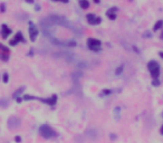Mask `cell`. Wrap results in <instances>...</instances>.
<instances>
[{
    "label": "cell",
    "instance_id": "cell-9",
    "mask_svg": "<svg viewBox=\"0 0 163 143\" xmlns=\"http://www.w3.org/2000/svg\"><path fill=\"white\" fill-rule=\"evenodd\" d=\"M40 101H43V102L47 103V104H49V105H54L56 103V101H57V96L56 95H52V96H50L49 99H39Z\"/></svg>",
    "mask_w": 163,
    "mask_h": 143
},
{
    "label": "cell",
    "instance_id": "cell-11",
    "mask_svg": "<svg viewBox=\"0 0 163 143\" xmlns=\"http://www.w3.org/2000/svg\"><path fill=\"white\" fill-rule=\"evenodd\" d=\"M163 28V20L160 19V20H157L153 26V30L154 31H157V30H162Z\"/></svg>",
    "mask_w": 163,
    "mask_h": 143
},
{
    "label": "cell",
    "instance_id": "cell-17",
    "mask_svg": "<svg viewBox=\"0 0 163 143\" xmlns=\"http://www.w3.org/2000/svg\"><path fill=\"white\" fill-rule=\"evenodd\" d=\"M8 105H9V102H8L7 99H1L0 100V106L1 107H7Z\"/></svg>",
    "mask_w": 163,
    "mask_h": 143
},
{
    "label": "cell",
    "instance_id": "cell-7",
    "mask_svg": "<svg viewBox=\"0 0 163 143\" xmlns=\"http://www.w3.org/2000/svg\"><path fill=\"white\" fill-rule=\"evenodd\" d=\"M19 125H20V118H17V116H13V118H10L8 120V126H9V129H16L18 128Z\"/></svg>",
    "mask_w": 163,
    "mask_h": 143
},
{
    "label": "cell",
    "instance_id": "cell-15",
    "mask_svg": "<svg viewBox=\"0 0 163 143\" xmlns=\"http://www.w3.org/2000/svg\"><path fill=\"white\" fill-rule=\"evenodd\" d=\"M0 53H5V54H9L10 50L7 46H5L3 44H0Z\"/></svg>",
    "mask_w": 163,
    "mask_h": 143
},
{
    "label": "cell",
    "instance_id": "cell-8",
    "mask_svg": "<svg viewBox=\"0 0 163 143\" xmlns=\"http://www.w3.org/2000/svg\"><path fill=\"white\" fill-rule=\"evenodd\" d=\"M117 10H118V8H117V7H112V8H110V9L106 11V16H107V17L111 19V20H115V19H116Z\"/></svg>",
    "mask_w": 163,
    "mask_h": 143
},
{
    "label": "cell",
    "instance_id": "cell-10",
    "mask_svg": "<svg viewBox=\"0 0 163 143\" xmlns=\"http://www.w3.org/2000/svg\"><path fill=\"white\" fill-rule=\"evenodd\" d=\"M16 41H18V43H26V39L24 38V35H22L21 31H18L17 34L15 35V37H14Z\"/></svg>",
    "mask_w": 163,
    "mask_h": 143
},
{
    "label": "cell",
    "instance_id": "cell-12",
    "mask_svg": "<svg viewBox=\"0 0 163 143\" xmlns=\"http://www.w3.org/2000/svg\"><path fill=\"white\" fill-rule=\"evenodd\" d=\"M87 135H89L92 139H96L97 137V131L95 129H89V130H87Z\"/></svg>",
    "mask_w": 163,
    "mask_h": 143
},
{
    "label": "cell",
    "instance_id": "cell-29",
    "mask_svg": "<svg viewBox=\"0 0 163 143\" xmlns=\"http://www.w3.org/2000/svg\"><path fill=\"white\" fill-rule=\"evenodd\" d=\"M33 54H34V49H30L29 50V56H33Z\"/></svg>",
    "mask_w": 163,
    "mask_h": 143
},
{
    "label": "cell",
    "instance_id": "cell-31",
    "mask_svg": "<svg viewBox=\"0 0 163 143\" xmlns=\"http://www.w3.org/2000/svg\"><path fill=\"white\" fill-rule=\"evenodd\" d=\"M159 55H160L161 58H163V52H160V53H159Z\"/></svg>",
    "mask_w": 163,
    "mask_h": 143
},
{
    "label": "cell",
    "instance_id": "cell-1",
    "mask_svg": "<svg viewBox=\"0 0 163 143\" xmlns=\"http://www.w3.org/2000/svg\"><path fill=\"white\" fill-rule=\"evenodd\" d=\"M48 19H49V21L52 24L63 26V27H67V28L72 29V30H75V27H73V25L65 17H62V16H58V15H50L48 17Z\"/></svg>",
    "mask_w": 163,
    "mask_h": 143
},
{
    "label": "cell",
    "instance_id": "cell-18",
    "mask_svg": "<svg viewBox=\"0 0 163 143\" xmlns=\"http://www.w3.org/2000/svg\"><path fill=\"white\" fill-rule=\"evenodd\" d=\"M24 90H25V87H20V88H19L18 91H16L15 94H14V97H15V99H18L19 95H20V94H21L22 92H24Z\"/></svg>",
    "mask_w": 163,
    "mask_h": 143
},
{
    "label": "cell",
    "instance_id": "cell-13",
    "mask_svg": "<svg viewBox=\"0 0 163 143\" xmlns=\"http://www.w3.org/2000/svg\"><path fill=\"white\" fill-rule=\"evenodd\" d=\"M80 7L82 9H88L89 8V1L88 0H80Z\"/></svg>",
    "mask_w": 163,
    "mask_h": 143
},
{
    "label": "cell",
    "instance_id": "cell-4",
    "mask_svg": "<svg viewBox=\"0 0 163 143\" xmlns=\"http://www.w3.org/2000/svg\"><path fill=\"white\" fill-rule=\"evenodd\" d=\"M86 43H87V47H88L91 50H93V52H99V50H101L102 41H99V39L89 37V38H87Z\"/></svg>",
    "mask_w": 163,
    "mask_h": 143
},
{
    "label": "cell",
    "instance_id": "cell-32",
    "mask_svg": "<svg viewBox=\"0 0 163 143\" xmlns=\"http://www.w3.org/2000/svg\"><path fill=\"white\" fill-rule=\"evenodd\" d=\"M160 38H161V39H163V30H162V31H161V35H160Z\"/></svg>",
    "mask_w": 163,
    "mask_h": 143
},
{
    "label": "cell",
    "instance_id": "cell-14",
    "mask_svg": "<svg viewBox=\"0 0 163 143\" xmlns=\"http://www.w3.org/2000/svg\"><path fill=\"white\" fill-rule=\"evenodd\" d=\"M101 22H102V18H101V17H97V16H96L95 18L93 19L92 21H89L88 24H89V25L96 26V25H99V24H101Z\"/></svg>",
    "mask_w": 163,
    "mask_h": 143
},
{
    "label": "cell",
    "instance_id": "cell-5",
    "mask_svg": "<svg viewBox=\"0 0 163 143\" xmlns=\"http://www.w3.org/2000/svg\"><path fill=\"white\" fill-rule=\"evenodd\" d=\"M29 37H30V41H35L37 39L38 37V34H39V30H38L37 26L35 25L33 21H29Z\"/></svg>",
    "mask_w": 163,
    "mask_h": 143
},
{
    "label": "cell",
    "instance_id": "cell-28",
    "mask_svg": "<svg viewBox=\"0 0 163 143\" xmlns=\"http://www.w3.org/2000/svg\"><path fill=\"white\" fill-rule=\"evenodd\" d=\"M25 1L27 3H34L35 2V0H25Z\"/></svg>",
    "mask_w": 163,
    "mask_h": 143
},
{
    "label": "cell",
    "instance_id": "cell-21",
    "mask_svg": "<svg viewBox=\"0 0 163 143\" xmlns=\"http://www.w3.org/2000/svg\"><path fill=\"white\" fill-rule=\"evenodd\" d=\"M76 45H77V44H76V41H67V47H75Z\"/></svg>",
    "mask_w": 163,
    "mask_h": 143
},
{
    "label": "cell",
    "instance_id": "cell-22",
    "mask_svg": "<svg viewBox=\"0 0 163 143\" xmlns=\"http://www.w3.org/2000/svg\"><path fill=\"white\" fill-rule=\"evenodd\" d=\"M6 11V5L5 3H0V13H5Z\"/></svg>",
    "mask_w": 163,
    "mask_h": 143
},
{
    "label": "cell",
    "instance_id": "cell-26",
    "mask_svg": "<svg viewBox=\"0 0 163 143\" xmlns=\"http://www.w3.org/2000/svg\"><path fill=\"white\" fill-rule=\"evenodd\" d=\"M52 1H55V2H63V3L69 2V0H52Z\"/></svg>",
    "mask_w": 163,
    "mask_h": 143
},
{
    "label": "cell",
    "instance_id": "cell-33",
    "mask_svg": "<svg viewBox=\"0 0 163 143\" xmlns=\"http://www.w3.org/2000/svg\"><path fill=\"white\" fill-rule=\"evenodd\" d=\"M16 141H17V142H20V137H16Z\"/></svg>",
    "mask_w": 163,
    "mask_h": 143
},
{
    "label": "cell",
    "instance_id": "cell-27",
    "mask_svg": "<svg viewBox=\"0 0 163 143\" xmlns=\"http://www.w3.org/2000/svg\"><path fill=\"white\" fill-rule=\"evenodd\" d=\"M35 10H36V11H40V6L38 3H35Z\"/></svg>",
    "mask_w": 163,
    "mask_h": 143
},
{
    "label": "cell",
    "instance_id": "cell-24",
    "mask_svg": "<svg viewBox=\"0 0 163 143\" xmlns=\"http://www.w3.org/2000/svg\"><path fill=\"white\" fill-rule=\"evenodd\" d=\"M143 37L144 38H151L152 37V34H151L150 31H145L144 34H143Z\"/></svg>",
    "mask_w": 163,
    "mask_h": 143
},
{
    "label": "cell",
    "instance_id": "cell-34",
    "mask_svg": "<svg viewBox=\"0 0 163 143\" xmlns=\"http://www.w3.org/2000/svg\"><path fill=\"white\" fill-rule=\"evenodd\" d=\"M161 134H163V125L161 126Z\"/></svg>",
    "mask_w": 163,
    "mask_h": 143
},
{
    "label": "cell",
    "instance_id": "cell-25",
    "mask_svg": "<svg viewBox=\"0 0 163 143\" xmlns=\"http://www.w3.org/2000/svg\"><path fill=\"white\" fill-rule=\"evenodd\" d=\"M152 84H153V86H159V85H160V82H159V79H153Z\"/></svg>",
    "mask_w": 163,
    "mask_h": 143
},
{
    "label": "cell",
    "instance_id": "cell-20",
    "mask_svg": "<svg viewBox=\"0 0 163 143\" xmlns=\"http://www.w3.org/2000/svg\"><path fill=\"white\" fill-rule=\"evenodd\" d=\"M2 79H3V83H8V81H9V75H8V73H5V74H3Z\"/></svg>",
    "mask_w": 163,
    "mask_h": 143
},
{
    "label": "cell",
    "instance_id": "cell-2",
    "mask_svg": "<svg viewBox=\"0 0 163 143\" xmlns=\"http://www.w3.org/2000/svg\"><path fill=\"white\" fill-rule=\"evenodd\" d=\"M148 69L150 71V74L153 79H157L160 76V65L157 60H150L148 63Z\"/></svg>",
    "mask_w": 163,
    "mask_h": 143
},
{
    "label": "cell",
    "instance_id": "cell-35",
    "mask_svg": "<svg viewBox=\"0 0 163 143\" xmlns=\"http://www.w3.org/2000/svg\"></svg>",
    "mask_w": 163,
    "mask_h": 143
},
{
    "label": "cell",
    "instance_id": "cell-19",
    "mask_svg": "<svg viewBox=\"0 0 163 143\" xmlns=\"http://www.w3.org/2000/svg\"><path fill=\"white\" fill-rule=\"evenodd\" d=\"M18 44H19V43H18L17 41H16L15 38H13V39H10V41H9V45H10V46H17Z\"/></svg>",
    "mask_w": 163,
    "mask_h": 143
},
{
    "label": "cell",
    "instance_id": "cell-23",
    "mask_svg": "<svg viewBox=\"0 0 163 143\" xmlns=\"http://www.w3.org/2000/svg\"><path fill=\"white\" fill-rule=\"evenodd\" d=\"M123 68H124V66H123V65H121L120 67H118V68L116 69V72H115V73H116V75H120L121 73L123 72Z\"/></svg>",
    "mask_w": 163,
    "mask_h": 143
},
{
    "label": "cell",
    "instance_id": "cell-30",
    "mask_svg": "<svg viewBox=\"0 0 163 143\" xmlns=\"http://www.w3.org/2000/svg\"><path fill=\"white\" fill-rule=\"evenodd\" d=\"M94 1V3H99L101 2V0H93Z\"/></svg>",
    "mask_w": 163,
    "mask_h": 143
},
{
    "label": "cell",
    "instance_id": "cell-6",
    "mask_svg": "<svg viewBox=\"0 0 163 143\" xmlns=\"http://www.w3.org/2000/svg\"><path fill=\"white\" fill-rule=\"evenodd\" d=\"M0 35L3 39H7L11 35V28H9V26L6 25V24H2L1 25V30H0Z\"/></svg>",
    "mask_w": 163,
    "mask_h": 143
},
{
    "label": "cell",
    "instance_id": "cell-3",
    "mask_svg": "<svg viewBox=\"0 0 163 143\" xmlns=\"http://www.w3.org/2000/svg\"><path fill=\"white\" fill-rule=\"evenodd\" d=\"M39 133L41 137H44L45 139H52V137H56V132L50 128L49 125H41L39 129Z\"/></svg>",
    "mask_w": 163,
    "mask_h": 143
},
{
    "label": "cell",
    "instance_id": "cell-16",
    "mask_svg": "<svg viewBox=\"0 0 163 143\" xmlns=\"http://www.w3.org/2000/svg\"><path fill=\"white\" fill-rule=\"evenodd\" d=\"M0 59L3 60V62H8L9 60V54L0 53Z\"/></svg>",
    "mask_w": 163,
    "mask_h": 143
}]
</instances>
